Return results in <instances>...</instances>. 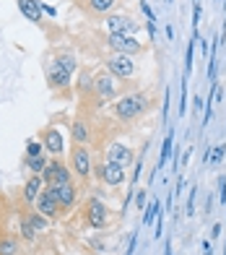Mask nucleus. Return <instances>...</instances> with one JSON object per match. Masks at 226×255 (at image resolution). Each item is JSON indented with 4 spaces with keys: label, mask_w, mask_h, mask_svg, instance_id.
Masks as SVG:
<instances>
[{
    "label": "nucleus",
    "mask_w": 226,
    "mask_h": 255,
    "mask_svg": "<svg viewBox=\"0 0 226 255\" xmlns=\"http://www.w3.org/2000/svg\"><path fill=\"white\" fill-rule=\"evenodd\" d=\"M109 47L117 55H135L141 52V42L128 37V34H109Z\"/></svg>",
    "instance_id": "nucleus-3"
},
{
    "label": "nucleus",
    "mask_w": 226,
    "mask_h": 255,
    "mask_svg": "<svg viewBox=\"0 0 226 255\" xmlns=\"http://www.w3.org/2000/svg\"><path fill=\"white\" fill-rule=\"evenodd\" d=\"M107 161H115V164H120V167H128L133 161V151L122 143H112L107 148Z\"/></svg>",
    "instance_id": "nucleus-12"
},
{
    "label": "nucleus",
    "mask_w": 226,
    "mask_h": 255,
    "mask_svg": "<svg viewBox=\"0 0 226 255\" xmlns=\"http://www.w3.org/2000/svg\"><path fill=\"white\" fill-rule=\"evenodd\" d=\"M112 76H120V78H130L135 73V63L130 60V55H115L107 60Z\"/></svg>",
    "instance_id": "nucleus-5"
},
{
    "label": "nucleus",
    "mask_w": 226,
    "mask_h": 255,
    "mask_svg": "<svg viewBox=\"0 0 226 255\" xmlns=\"http://www.w3.org/2000/svg\"><path fill=\"white\" fill-rule=\"evenodd\" d=\"M73 138H75L78 143H86V141H88V125L81 123V120L73 123Z\"/></svg>",
    "instance_id": "nucleus-17"
},
{
    "label": "nucleus",
    "mask_w": 226,
    "mask_h": 255,
    "mask_svg": "<svg viewBox=\"0 0 226 255\" xmlns=\"http://www.w3.org/2000/svg\"><path fill=\"white\" fill-rule=\"evenodd\" d=\"M224 148H226L224 143H221V146H216V148H213V154H211V164H219V161L224 159Z\"/></svg>",
    "instance_id": "nucleus-24"
},
{
    "label": "nucleus",
    "mask_w": 226,
    "mask_h": 255,
    "mask_svg": "<svg viewBox=\"0 0 226 255\" xmlns=\"http://www.w3.org/2000/svg\"><path fill=\"white\" fill-rule=\"evenodd\" d=\"M86 216H88V224H91L94 229H101V227L107 224V208H104V203L94 198L91 203H88Z\"/></svg>",
    "instance_id": "nucleus-11"
},
{
    "label": "nucleus",
    "mask_w": 226,
    "mask_h": 255,
    "mask_svg": "<svg viewBox=\"0 0 226 255\" xmlns=\"http://www.w3.org/2000/svg\"><path fill=\"white\" fill-rule=\"evenodd\" d=\"M146 110H149V97H146L143 91L128 94L125 99H120V102L115 104L117 118H122V120H133V118H138V115H143Z\"/></svg>",
    "instance_id": "nucleus-1"
},
{
    "label": "nucleus",
    "mask_w": 226,
    "mask_h": 255,
    "mask_svg": "<svg viewBox=\"0 0 226 255\" xmlns=\"http://www.w3.org/2000/svg\"><path fill=\"white\" fill-rule=\"evenodd\" d=\"M81 89H91V81H88L86 76H81Z\"/></svg>",
    "instance_id": "nucleus-29"
},
{
    "label": "nucleus",
    "mask_w": 226,
    "mask_h": 255,
    "mask_svg": "<svg viewBox=\"0 0 226 255\" xmlns=\"http://www.w3.org/2000/svg\"><path fill=\"white\" fill-rule=\"evenodd\" d=\"M39 190H42V177L34 175V177L26 182V188H24V198H26V201H37Z\"/></svg>",
    "instance_id": "nucleus-16"
},
{
    "label": "nucleus",
    "mask_w": 226,
    "mask_h": 255,
    "mask_svg": "<svg viewBox=\"0 0 226 255\" xmlns=\"http://www.w3.org/2000/svg\"><path fill=\"white\" fill-rule=\"evenodd\" d=\"M37 208H39V214H44L47 219H55L58 216V211H60V206H58V201H55V195H52V190L50 188H44V190H39V195H37Z\"/></svg>",
    "instance_id": "nucleus-6"
},
{
    "label": "nucleus",
    "mask_w": 226,
    "mask_h": 255,
    "mask_svg": "<svg viewBox=\"0 0 226 255\" xmlns=\"http://www.w3.org/2000/svg\"><path fill=\"white\" fill-rule=\"evenodd\" d=\"M26 167L39 175V172L47 169V161H44V156H26Z\"/></svg>",
    "instance_id": "nucleus-18"
},
{
    "label": "nucleus",
    "mask_w": 226,
    "mask_h": 255,
    "mask_svg": "<svg viewBox=\"0 0 226 255\" xmlns=\"http://www.w3.org/2000/svg\"><path fill=\"white\" fill-rule=\"evenodd\" d=\"M107 29H109V34H128V37H133V31H138V24L125 16H109Z\"/></svg>",
    "instance_id": "nucleus-8"
},
{
    "label": "nucleus",
    "mask_w": 226,
    "mask_h": 255,
    "mask_svg": "<svg viewBox=\"0 0 226 255\" xmlns=\"http://www.w3.org/2000/svg\"><path fill=\"white\" fill-rule=\"evenodd\" d=\"M21 232H24V240H34V237H37V229L31 227L29 219H24V222H21Z\"/></svg>",
    "instance_id": "nucleus-21"
},
{
    "label": "nucleus",
    "mask_w": 226,
    "mask_h": 255,
    "mask_svg": "<svg viewBox=\"0 0 226 255\" xmlns=\"http://www.w3.org/2000/svg\"><path fill=\"white\" fill-rule=\"evenodd\" d=\"M29 222H31V227L37 229V232H42V229H44V216H42V214H34V216L29 219Z\"/></svg>",
    "instance_id": "nucleus-26"
},
{
    "label": "nucleus",
    "mask_w": 226,
    "mask_h": 255,
    "mask_svg": "<svg viewBox=\"0 0 226 255\" xmlns=\"http://www.w3.org/2000/svg\"><path fill=\"white\" fill-rule=\"evenodd\" d=\"M96 175L104 180L107 185H120L122 180H125V167L115 164V161H104V164L96 167Z\"/></svg>",
    "instance_id": "nucleus-4"
},
{
    "label": "nucleus",
    "mask_w": 226,
    "mask_h": 255,
    "mask_svg": "<svg viewBox=\"0 0 226 255\" xmlns=\"http://www.w3.org/2000/svg\"><path fill=\"white\" fill-rule=\"evenodd\" d=\"M73 169L81 177H86L88 172H91V159H88V151H86L83 146H75L73 148Z\"/></svg>",
    "instance_id": "nucleus-13"
},
{
    "label": "nucleus",
    "mask_w": 226,
    "mask_h": 255,
    "mask_svg": "<svg viewBox=\"0 0 226 255\" xmlns=\"http://www.w3.org/2000/svg\"><path fill=\"white\" fill-rule=\"evenodd\" d=\"M141 8H143V13L149 16V21H151V24H156V18H153V13H151V8H149V3H146V0H143V5H141Z\"/></svg>",
    "instance_id": "nucleus-27"
},
{
    "label": "nucleus",
    "mask_w": 226,
    "mask_h": 255,
    "mask_svg": "<svg viewBox=\"0 0 226 255\" xmlns=\"http://www.w3.org/2000/svg\"><path fill=\"white\" fill-rule=\"evenodd\" d=\"M156 214H159V201H153V206L149 208V211H146V216H143V222H146V224H151Z\"/></svg>",
    "instance_id": "nucleus-23"
},
{
    "label": "nucleus",
    "mask_w": 226,
    "mask_h": 255,
    "mask_svg": "<svg viewBox=\"0 0 226 255\" xmlns=\"http://www.w3.org/2000/svg\"><path fill=\"white\" fill-rule=\"evenodd\" d=\"M44 148L52 151V154H63V133L50 128V130L44 133Z\"/></svg>",
    "instance_id": "nucleus-14"
},
{
    "label": "nucleus",
    "mask_w": 226,
    "mask_h": 255,
    "mask_svg": "<svg viewBox=\"0 0 226 255\" xmlns=\"http://www.w3.org/2000/svg\"><path fill=\"white\" fill-rule=\"evenodd\" d=\"M44 182L47 185L71 182V172H68L65 164H60V161H52V164H47V169H44Z\"/></svg>",
    "instance_id": "nucleus-10"
},
{
    "label": "nucleus",
    "mask_w": 226,
    "mask_h": 255,
    "mask_svg": "<svg viewBox=\"0 0 226 255\" xmlns=\"http://www.w3.org/2000/svg\"><path fill=\"white\" fill-rule=\"evenodd\" d=\"M26 156H42V143L31 141V143H29V148H26Z\"/></svg>",
    "instance_id": "nucleus-25"
},
{
    "label": "nucleus",
    "mask_w": 226,
    "mask_h": 255,
    "mask_svg": "<svg viewBox=\"0 0 226 255\" xmlns=\"http://www.w3.org/2000/svg\"><path fill=\"white\" fill-rule=\"evenodd\" d=\"M203 250H206V255H211V245H208V242H206V245H203Z\"/></svg>",
    "instance_id": "nucleus-30"
},
{
    "label": "nucleus",
    "mask_w": 226,
    "mask_h": 255,
    "mask_svg": "<svg viewBox=\"0 0 226 255\" xmlns=\"http://www.w3.org/2000/svg\"><path fill=\"white\" fill-rule=\"evenodd\" d=\"M18 8H21V13H24L29 21H39L42 18V5L37 3V0H18Z\"/></svg>",
    "instance_id": "nucleus-15"
},
{
    "label": "nucleus",
    "mask_w": 226,
    "mask_h": 255,
    "mask_svg": "<svg viewBox=\"0 0 226 255\" xmlns=\"http://www.w3.org/2000/svg\"><path fill=\"white\" fill-rule=\"evenodd\" d=\"M18 242L16 240H0V255H16Z\"/></svg>",
    "instance_id": "nucleus-20"
},
{
    "label": "nucleus",
    "mask_w": 226,
    "mask_h": 255,
    "mask_svg": "<svg viewBox=\"0 0 226 255\" xmlns=\"http://www.w3.org/2000/svg\"><path fill=\"white\" fill-rule=\"evenodd\" d=\"M112 5H115V0H88V8H91L94 13H107Z\"/></svg>",
    "instance_id": "nucleus-19"
},
{
    "label": "nucleus",
    "mask_w": 226,
    "mask_h": 255,
    "mask_svg": "<svg viewBox=\"0 0 226 255\" xmlns=\"http://www.w3.org/2000/svg\"><path fill=\"white\" fill-rule=\"evenodd\" d=\"M219 188H221V203H224V201H226V180H224V177L219 180Z\"/></svg>",
    "instance_id": "nucleus-28"
},
{
    "label": "nucleus",
    "mask_w": 226,
    "mask_h": 255,
    "mask_svg": "<svg viewBox=\"0 0 226 255\" xmlns=\"http://www.w3.org/2000/svg\"><path fill=\"white\" fill-rule=\"evenodd\" d=\"M73 68H75V60L71 55L58 57V60L50 65V84L52 86H68V78H71Z\"/></svg>",
    "instance_id": "nucleus-2"
},
{
    "label": "nucleus",
    "mask_w": 226,
    "mask_h": 255,
    "mask_svg": "<svg viewBox=\"0 0 226 255\" xmlns=\"http://www.w3.org/2000/svg\"><path fill=\"white\" fill-rule=\"evenodd\" d=\"M47 188L52 190V195H55V201H58V206H73V201H75V188L71 182H60V185H47Z\"/></svg>",
    "instance_id": "nucleus-9"
},
{
    "label": "nucleus",
    "mask_w": 226,
    "mask_h": 255,
    "mask_svg": "<svg viewBox=\"0 0 226 255\" xmlns=\"http://www.w3.org/2000/svg\"><path fill=\"white\" fill-rule=\"evenodd\" d=\"M169 156H172V135H166V141L161 146V161H166Z\"/></svg>",
    "instance_id": "nucleus-22"
},
{
    "label": "nucleus",
    "mask_w": 226,
    "mask_h": 255,
    "mask_svg": "<svg viewBox=\"0 0 226 255\" xmlns=\"http://www.w3.org/2000/svg\"><path fill=\"white\" fill-rule=\"evenodd\" d=\"M91 89H96V94H99L101 99H112V97L117 94V76L101 73V76H96V81H94Z\"/></svg>",
    "instance_id": "nucleus-7"
}]
</instances>
